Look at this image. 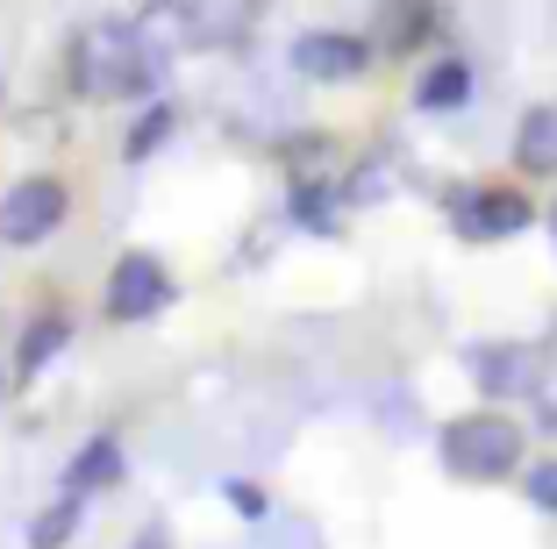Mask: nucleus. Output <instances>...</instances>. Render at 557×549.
Wrapping results in <instances>:
<instances>
[{"label":"nucleus","instance_id":"obj_5","mask_svg":"<svg viewBox=\"0 0 557 549\" xmlns=\"http://www.w3.org/2000/svg\"><path fill=\"white\" fill-rule=\"evenodd\" d=\"M465 372L486 400H529L543 392V372H550V357L536 342H472L465 350Z\"/></svg>","mask_w":557,"mask_h":549},{"label":"nucleus","instance_id":"obj_3","mask_svg":"<svg viewBox=\"0 0 557 549\" xmlns=\"http://www.w3.org/2000/svg\"><path fill=\"white\" fill-rule=\"evenodd\" d=\"M443 214L465 242H508L536 222L522 186H458V194H443Z\"/></svg>","mask_w":557,"mask_h":549},{"label":"nucleus","instance_id":"obj_21","mask_svg":"<svg viewBox=\"0 0 557 549\" xmlns=\"http://www.w3.org/2000/svg\"><path fill=\"white\" fill-rule=\"evenodd\" d=\"M550 236H557V208H550Z\"/></svg>","mask_w":557,"mask_h":549},{"label":"nucleus","instance_id":"obj_10","mask_svg":"<svg viewBox=\"0 0 557 549\" xmlns=\"http://www.w3.org/2000/svg\"><path fill=\"white\" fill-rule=\"evenodd\" d=\"M515 164L529 178H557V100H536L515 129Z\"/></svg>","mask_w":557,"mask_h":549},{"label":"nucleus","instance_id":"obj_2","mask_svg":"<svg viewBox=\"0 0 557 549\" xmlns=\"http://www.w3.org/2000/svg\"><path fill=\"white\" fill-rule=\"evenodd\" d=\"M522 450H529V436L515 414H458L436 436L443 471L465 485H500L508 471H522Z\"/></svg>","mask_w":557,"mask_h":549},{"label":"nucleus","instance_id":"obj_16","mask_svg":"<svg viewBox=\"0 0 557 549\" xmlns=\"http://www.w3.org/2000/svg\"><path fill=\"white\" fill-rule=\"evenodd\" d=\"M529 507H543V514H557V457H543V464H529Z\"/></svg>","mask_w":557,"mask_h":549},{"label":"nucleus","instance_id":"obj_12","mask_svg":"<svg viewBox=\"0 0 557 549\" xmlns=\"http://www.w3.org/2000/svg\"><path fill=\"white\" fill-rule=\"evenodd\" d=\"M108 485H122V442L115 436H94L79 457L65 464V492H108Z\"/></svg>","mask_w":557,"mask_h":549},{"label":"nucleus","instance_id":"obj_17","mask_svg":"<svg viewBox=\"0 0 557 549\" xmlns=\"http://www.w3.org/2000/svg\"><path fill=\"white\" fill-rule=\"evenodd\" d=\"M222 492H230V507L244 521H264V492H258V485H222Z\"/></svg>","mask_w":557,"mask_h":549},{"label":"nucleus","instance_id":"obj_15","mask_svg":"<svg viewBox=\"0 0 557 549\" xmlns=\"http://www.w3.org/2000/svg\"><path fill=\"white\" fill-rule=\"evenodd\" d=\"M72 535H79V492H65L58 507H44V514L29 521V549H65Z\"/></svg>","mask_w":557,"mask_h":549},{"label":"nucleus","instance_id":"obj_19","mask_svg":"<svg viewBox=\"0 0 557 549\" xmlns=\"http://www.w3.org/2000/svg\"><path fill=\"white\" fill-rule=\"evenodd\" d=\"M129 549H172V542H164V528H150L144 542H129Z\"/></svg>","mask_w":557,"mask_h":549},{"label":"nucleus","instance_id":"obj_22","mask_svg":"<svg viewBox=\"0 0 557 549\" xmlns=\"http://www.w3.org/2000/svg\"><path fill=\"white\" fill-rule=\"evenodd\" d=\"M0 93H8V79H0Z\"/></svg>","mask_w":557,"mask_h":549},{"label":"nucleus","instance_id":"obj_1","mask_svg":"<svg viewBox=\"0 0 557 549\" xmlns=\"http://www.w3.org/2000/svg\"><path fill=\"white\" fill-rule=\"evenodd\" d=\"M65 72L79 100H144L164 86V50L136 22H86L65 50Z\"/></svg>","mask_w":557,"mask_h":549},{"label":"nucleus","instance_id":"obj_14","mask_svg":"<svg viewBox=\"0 0 557 549\" xmlns=\"http://www.w3.org/2000/svg\"><path fill=\"white\" fill-rule=\"evenodd\" d=\"M344 194V208H379V200L394 194V164L386 158H364V164H350V178L336 186Z\"/></svg>","mask_w":557,"mask_h":549},{"label":"nucleus","instance_id":"obj_9","mask_svg":"<svg viewBox=\"0 0 557 549\" xmlns=\"http://www.w3.org/2000/svg\"><path fill=\"white\" fill-rule=\"evenodd\" d=\"M436 29H443V8H436V0H386V15H379V43L394 50V58L422 50Z\"/></svg>","mask_w":557,"mask_h":549},{"label":"nucleus","instance_id":"obj_8","mask_svg":"<svg viewBox=\"0 0 557 549\" xmlns=\"http://www.w3.org/2000/svg\"><path fill=\"white\" fill-rule=\"evenodd\" d=\"M72 342V314L65 308H44L29 328H22V350H15V378H44Z\"/></svg>","mask_w":557,"mask_h":549},{"label":"nucleus","instance_id":"obj_6","mask_svg":"<svg viewBox=\"0 0 557 549\" xmlns=\"http://www.w3.org/2000/svg\"><path fill=\"white\" fill-rule=\"evenodd\" d=\"M180 300V286H172V272H164L150 250H122L115 272H108V322H150V314H164Z\"/></svg>","mask_w":557,"mask_h":549},{"label":"nucleus","instance_id":"obj_11","mask_svg":"<svg viewBox=\"0 0 557 549\" xmlns=\"http://www.w3.org/2000/svg\"><path fill=\"white\" fill-rule=\"evenodd\" d=\"M472 100V65L465 58H436V65L414 79V108L422 114H450V108H465Z\"/></svg>","mask_w":557,"mask_h":549},{"label":"nucleus","instance_id":"obj_20","mask_svg":"<svg viewBox=\"0 0 557 549\" xmlns=\"http://www.w3.org/2000/svg\"><path fill=\"white\" fill-rule=\"evenodd\" d=\"M0 407H8V372H0Z\"/></svg>","mask_w":557,"mask_h":549},{"label":"nucleus","instance_id":"obj_7","mask_svg":"<svg viewBox=\"0 0 557 549\" xmlns=\"http://www.w3.org/2000/svg\"><path fill=\"white\" fill-rule=\"evenodd\" d=\"M294 72L314 79V86H350V79L372 72V43L350 36V29H308L294 43Z\"/></svg>","mask_w":557,"mask_h":549},{"label":"nucleus","instance_id":"obj_4","mask_svg":"<svg viewBox=\"0 0 557 549\" xmlns=\"http://www.w3.org/2000/svg\"><path fill=\"white\" fill-rule=\"evenodd\" d=\"M72 214V194H65V178H15L8 194H0V242L8 250H36V242H50V228Z\"/></svg>","mask_w":557,"mask_h":549},{"label":"nucleus","instance_id":"obj_13","mask_svg":"<svg viewBox=\"0 0 557 549\" xmlns=\"http://www.w3.org/2000/svg\"><path fill=\"white\" fill-rule=\"evenodd\" d=\"M172 136H180V108H172V100H150V108L136 114V129H129V144H122V158H129V164H150L164 144H172Z\"/></svg>","mask_w":557,"mask_h":549},{"label":"nucleus","instance_id":"obj_18","mask_svg":"<svg viewBox=\"0 0 557 549\" xmlns=\"http://www.w3.org/2000/svg\"><path fill=\"white\" fill-rule=\"evenodd\" d=\"M536 428H543V436H557V400H543V414H536Z\"/></svg>","mask_w":557,"mask_h":549}]
</instances>
